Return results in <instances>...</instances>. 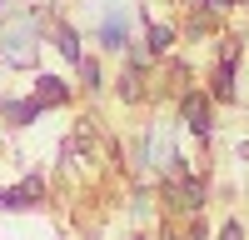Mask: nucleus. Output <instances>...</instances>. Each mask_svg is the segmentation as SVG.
<instances>
[{
    "instance_id": "11",
    "label": "nucleus",
    "mask_w": 249,
    "mask_h": 240,
    "mask_svg": "<svg viewBox=\"0 0 249 240\" xmlns=\"http://www.w3.org/2000/svg\"><path fill=\"white\" fill-rule=\"evenodd\" d=\"M75 70H80V90H85V95H100V90H105V65H100V55H85Z\"/></svg>"
},
{
    "instance_id": "15",
    "label": "nucleus",
    "mask_w": 249,
    "mask_h": 240,
    "mask_svg": "<svg viewBox=\"0 0 249 240\" xmlns=\"http://www.w3.org/2000/svg\"><path fill=\"white\" fill-rule=\"evenodd\" d=\"M244 45H249V30H244Z\"/></svg>"
},
{
    "instance_id": "13",
    "label": "nucleus",
    "mask_w": 249,
    "mask_h": 240,
    "mask_svg": "<svg viewBox=\"0 0 249 240\" xmlns=\"http://www.w3.org/2000/svg\"><path fill=\"white\" fill-rule=\"evenodd\" d=\"M184 240H210V230H204V225H199V215L190 220V230H184Z\"/></svg>"
},
{
    "instance_id": "14",
    "label": "nucleus",
    "mask_w": 249,
    "mask_h": 240,
    "mask_svg": "<svg viewBox=\"0 0 249 240\" xmlns=\"http://www.w3.org/2000/svg\"><path fill=\"white\" fill-rule=\"evenodd\" d=\"M130 240H155V235H150V230H135V235H130Z\"/></svg>"
},
{
    "instance_id": "3",
    "label": "nucleus",
    "mask_w": 249,
    "mask_h": 240,
    "mask_svg": "<svg viewBox=\"0 0 249 240\" xmlns=\"http://www.w3.org/2000/svg\"><path fill=\"white\" fill-rule=\"evenodd\" d=\"M179 120L199 145H210L214 140V100H210V90H195V85L179 90Z\"/></svg>"
},
{
    "instance_id": "1",
    "label": "nucleus",
    "mask_w": 249,
    "mask_h": 240,
    "mask_svg": "<svg viewBox=\"0 0 249 240\" xmlns=\"http://www.w3.org/2000/svg\"><path fill=\"white\" fill-rule=\"evenodd\" d=\"M40 40H45V30H40V15L25 10V15H15V25L0 30V65H10V70H25L35 50H40Z\"/></svg>"
},
{
    "instance_id": "5",
    "label": "nucleus",
    "mask_w": 249,
    "mask_h": 240,
    "mask_svg": "<svg viewBox=\"0 0 249 240\" xmlns=\"http://www.w3.org/2000/svg\"><path fill=\"white\" fill-rule=\"evenodd\" d=\"M95 45L100 50H110V55H124L135 45V30H130V10L115 5L110 15H100V25H95Z\"/></svg>"
},
{
    "instance_id": "4",
    "label": "nucleus",
    "mask_w": 249,
    "mask_h": 240,
    "mask_svg": "<svg viewBox=\"0 0 249 240\" xmlns=\"http://www.w3.org/2000/svg\"><path fill=\"white\" fill-rule=\"evenodd\" d=\"M234 70H239V40H224V45H219V60H214V70H210V85H204L214 105H234V100H239Z\"/></svg>"
},
{
    "instance_id": "9",
    "label": "nucleus",
    "mask_w": 249,
    "mask_h": 240,
    "mask_svg": "<svg viewBox=\"0 0 249 240\" xmlns=\"http://www.w3.org/2000/svg\"><path fill=\"white\" fill-rule=\"evenodd\" d=\"M175 40H179L175 25H164V20H144V40H140V45L150 50V60H164V55L175 50Z\"/></svg>"
},
{
    "instance_id": "7",
    "label": "nucleus",
    "mask_w": 249,
    "mask_h": 240,
    "mask_svg": "<svg viewBox=\"0 0 249 240\" xmlns=\"http://www.w3.org/2000/svg\"><path fill=\"white\" fill-rule=\"evenodd\" d=\"M30 95L40 100V110H60V105H70V100H75V85H70V80L65 75H35L30 80Z\"/></svg>"
},
{
    "instance_id": "6",
    "label": "nucleus",
    "mask_w": 249,
    "mask_h": 240,
    "mask_svg": "<svg viewBox=\"0 0 249 240\" xmlns=\"http://www.w3.org/2000/svg\"><path fill=\"white\" fill-rule=\"evenodd\" d=\"M45 205V175H25L20 185H5L0 190V210H40Z\"/></svg>"
},
{
    "instance_id": "12",
    "label": "nucleus",
    "mask_w": 249,
    "mask_h": 240,
    "mask_svg": "<svg viewBox=\"0 0 249 240\" xmlns=\"http://www.w3.org/2000/svg\"><path fill=\"white\" fill-rule=\"evenodd\" d=\"M219 240H244V220H224V225H219Z\"/></svg>"
},
{
    "instance_id": "10",
    "label": "nucleus",
    "mask_w": 249,
    "mask_h": 240,
    "mask_svg": "<svg viewBox=\"0 0 249 240\" xmlns=\"http://www.w3.org/2000/svg\"><path fill=\"white\" fill-rule=\"evenodd\" d=\"M50 40H55V50L65 55L70 65H80V60H85V45H80L85 35H80V30L70 25V20H55V25H50Z\"/></svg>"
},
{
    "instance_id": "2",
    "label": "nucleus",
    "mask_w": 249,
    "mask_h": 240,
    "mask_svg": "<svg viewBox=\"0 0 249 240\" xmlns=\"http://www.w3.org/2000/svg\"><path fill=\"white\" fill-rule=\"evenodd\" d=\"M160 195H164V205H170L175 215L195 220V215L204 210V200H210V185H204V175H199V170H184V175H164Z\"/></svg>"
},
{
    "instance_id": "8",
    "label": "nucleus",
    "mask_w": 249,
    "mask_h": 240,
    "mask_svg": "<svg viewBox=\"0 0 249 240\" xmlns=\"http://www.w3.org/2000/svg\"><path fill=\"white\" fill-rule=\"evenodd\" d=\"M40 115H45V110H40V100L35 95H0V120H5V125L10 130H25V125H35V120Z\"/></svg>"
}]
</instances>
